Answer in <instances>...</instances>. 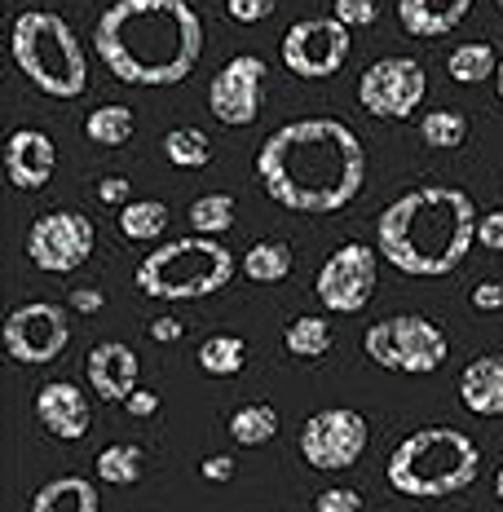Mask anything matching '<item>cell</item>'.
Segmentation results:
<instances>
[{"mask_svg":"<svg viewBox=\"0 0 503 512\" xmlns=\"http://www.w3.org/2000/svg\"><path fill=\"white\" fill-rule=\"evenodd\" d=\"M256 177L292 212H340L367 181V151L345 120H296L261 142Z\"/></svg>","mask_w":503,"mask_h":512,"instance_id":"obj_1","label":"cell"},{"mask_svg":"<svg viewBox=\"0 0 503 512\" xmlns=\"http://www.w3.org/2000/svg\"><path fill=\"white\" fill-rule=\"evenodd\" d=\"M93 49L115 80L164 89L195 71L203 23L190 0H115L93 27Z\"/></svg>","mask_w":503,"mask_h":512,"instance_id":"obj_2","label":"cell"},{"mask_svg":"<svg viewBox=\"0 0 503 512\" xmlns=\"http://www.w3.org/2000/svg\"><path fill=\"white\" fill-rule=\"evenodd\" d=\"M477 239V208L455 186H415L376 221V248L393 270L437 279L464 265Z\"/></svg>","mask_w":503,"mask_h":512,"instance_id":"obj_3","label":"cell"},{"mask_svg":"<svg viewBox=\"0 0 503 512\" xmlns=\"http://www.w3.org/2000/svg\"><path fill=\"white\" fill-rule=\"evenodd\" d=\"M389 486L406 499H446L477 482L481 451L468 433L459 429H415L406 433L389 455Z\"/></svg>","mask_w":503,"mask_h":512,"instance_id":"obj_4","label":"cell"},{"mask_svg":"<svg viewBox=\"0 0 503 512\" xmlns=\"http://www.w3.org/2000/svg\"><path fill=\"white\" fill-rule=\"evenodd\" d=\"M9 53L18 71L49 98H80L89 89V58L62 14L27 9L9 27Z\"/></svg>","mask_w":503,"mask_h":512,"instance_id":"obj_5","label":"cell"},{"mask_svg":"<svg viewBox=\"0 0 503 512\" xmlns=\"http://www.w3.org/2000/svg\"><path fill=\"white\" fill-rule=\"evenodd\" d=\"M234 279V256L217 234L173 239L137 265V287L155 301H203Z\"/></svg>","mask_w":503,"mask_h":512,"instance_id":"obj_6","label":"cell"},{"mask_svg":"<svg viewBox=\"0 0 503 512\" xmlns=\"http://www.w3.org/2000/svg\"><path fill=\"white\" fill-rule=\"evenodd\" d=\"M362 349L367 358L384 371H406V376H424V371H437L451 354L446 345V332L424 314H393L380 318L376 327H367L362 336Z\"/></svg>","mask_w":503,"mask_h":512,"instance_id":"obj_7","label":"cell"},{"mask_svg":"<svg viewBox=\"0 0 503 512\" xmlns=\"http://www.w3.org/2000/svg\"><path fill=\"white\" fill-rule=\"evenodd\" d=\"M93 243H98L93 221L84 217V212H71V208L45 212V217H36L27 230V256L45 274L80 270V265L93 256Z\"/></svg>","mask_w":503,"mask_h":512,"instance_id":"obj_8","label":"cell"},{"mask_svg":"<svg viewBox=\"0 0 503 512\" xmlns=\"http://www.w3.org/2000/svg\"><path fill=\"white\" fill-rule=\"evenodd\" d=\"M380 283V261L367 243H340L336 252L323 261L314 279V296L323 301L331 314H358L376 296Z\"/></svg>","mask_w":503,"mask_h":512,"instance_id":"obj_9","label":"cell"},{"mask_svg":"<svg viewBox=\"0 0 503 512\" xmlns=\"http://www.w3.org/2000/svg\"><path fill=\"white\" fill-rule=\"evenodd\" d=\"M367 420L353 407H331L305 420L301 429V455L318 473H345L367 451Z\"/></svg>","mask_w":503,"mask_h":512,"instance_id":"obj_10","label":"cell"},{"mask_svg":"<svg viewBox=\"0 0 503 512\" xmlns=\"http://www.w3.org/2000/svg\"><path fill=\"white\" fill-rule=\"evenodd\" d=\"M349 31L336 14L331 18H301L283 36V67L301 80H327L345 67L349 58Z\"/></svg>","mask_w":503,"mask_h":512,"instance_id":"obj_11","label":"cell"},{"mask_svg":"<svg viewBox=\"0 0 503 512\" xmlns=\"http://www.w3.org/2000/svg\"><path fill=\"white\" fill-rule=\"evenodd\" d=\"M428 76L415 58H380L362 71L358 102L376 120H411L415 106L424 102Z\"/></svg>","mask_w":503,"mask_h":512,"instance_id":"obj_12","label":"cell"},{"mask_svg":"<svg viewBox=\"0 0 503 512\" xmlns=\"http://www.w3.org/2000/svg\"><path fill=\"white\" fill-rule=\"evenodd\" d=\"M67 340H71V323L62 305L31 301V305L9 309L5 318V349L23 367H45V362H53L67 349Z\"/></svg>","mask_w":503,"mask_h":512,"instance_id":"obj_13","label":"cell"},{"mask_svg":"<svg viewBox=\"0 0 503 512\" xmlns=\"http://www.w3.org/2000/svg\"><path fill=\"white\" fill-rule=\"evenodd\" d=\"M261 102H265V62L252 58V53L230 58L208 84V111L230 128L252 124L261 115Z\"/></svg>","mask_w":503,"mask_h":512,"instance_id":"obj_14","label":"cell"},{"mask_svg":"<svg viewBox=\"0 0 503 512\" xmlns=\"http://www.w3.org/2000/svg\"><path fill=\"white\" fill-rule=\"evenodd\" d=\"M53 168H58V146L49 142V133L40 128H18L5 142V177L14 181V190H40L49 186Z\"/></svg>","mask_w":503,"mask_h":512,"instance_id":"obj_15","label":"cell"},{"mask_svg":"<svg viewBox=\"0 0 503 512\" xmlns=\"http://www.w3.org/2000/svg\"><path fill=\"white\" fill-rule=\"evenodd\" d=\"M36 420L45 424L53 437H62V442H76V437L89 433L93 411L71 380H49L45 389L36 393Z\"/></svg>","mask_w":503,"mask_h":512,"instance_id":"obj_16","label":"cell"},{"mask_svg":"<svg viewBox=\"0 0 503 512\" xmlns=\"http://www.w3.org/2000/svg\"><path fill=\"white\" fill-rule=\"evenodd\" d=\"M137 354L120 340H102L98 349L89 354V384L102 402H128V393L137 389Z\"/></svg>","mask_w":503,"mask_h":512,"instance_id":"obj_17","label":"cell"},{"mask_svg":"<svg viewBox=\"0 0 503 512\" xmlns=\"http://www.w3.org/2000/svg\"><path fill=\"white\" fill-rule=\"evenodd\" d=\"M473 0H398V23L406 36H451V31L468 18Z\"/></svg>","mask_w":503,"mask_h":512,"instance_id":"obj_18","label":"cell"},{"mask_svg":"<svg viewBox=\"0 0 503 512\" xmlns=\"http://www.w3.org/2000/svg\"><path fill=\"white\" fill-rule=\"evenodd\" d=\"M459 402L473 415H503V354H481L459 376Z\"/></svg>","mask_w":503,"mask_h":512,"instance_id":"obj_19","label":"cell"},{"mask_svg":"<svg viewBox=\"0 0 503 512\" xmlns=\"http://www.w3.org/2000/svg\"><path fill=\"white\" fill-rule=\"evenodd\" d=\"M98 508L102 499L89 477H53L31 499V512H98Z\"/></svg>","mask_w":503,"mask_h":512,"instance_id":"obj_20","label":"cell"},{"mask_svg":"<svg viewBox=\"0 0 503 512\" xmlns=\"http://www.w3.org/2000/svg\"><path fill=\"white\" fill-rule=\"evenodd\" d=\"M243 274L252 283H283L292 274V248L283 239H261L243 256Z\"/></svg>","mask_w":503,"mask_h":512,"instance_id":"obj_21","label":"cell"},{"mask_svg":"<svg viewBox=\"0 0 503 512\" xmlns=\"http://www.w3.org/2000/svg\"><path fill=\"white\" fill-rule=\"evenodd\" d=\"M168 230V208L159 199H128L120 208V234L133 243H151Z\"/></svg>","mask_w":503,"mask_h":512,"instance_id":"obj_22","label":"cell"},{"mask_svg":"<svg viewBox=\"0 0 503 512\" xmlns=\"http://www.w3.org/2000/svg\"><path fill=\"white\" fill-rule=\"evenodd\" d=\"M283 345H287V354H296V358H323L331 354V323L327 318H318V314H301V318H292L287 323V332H283Z\"/></svg>","mask_w":503,"mask_h":512,"instance_id":"obj_23","label":"cell"},{"mask_svg":"<svg viewBox=\"0 0 503 512\" xmlns=\"http://www.w3.org/2000/svg\"><path fill=\"white\" fill-rule=\"evenodd\" d=\"M278 433V411L270 402H248L230 415V437L239 446H265Z\"/></svg>","mask_w":503,"mask_h":512,"instance_id":"obj_24","label":"cell"},{"mask_svg":"<svg viewBox=\"0 0 503 512\" xmlns=\"http://www.w3.org/2000/svg\"><path fill=\"white\" fill-rule=\"evenodd\" d=\"M446 71H451L455 84H481V80H490L499 71V53L490 49L486 40H473V45H459L451 53Z\"/></svg>","mask_w":503,"mask_h":512,"instance_id":"obj_25","label":"cell"},{"mask_svg":"<svg viewBox=\"0 0 503 512\" xmlns=\"http://www.w3.org/2000/svg\"><path fill=\"white\" fill-rule=\"evenodd\" d=\"M142 468H146V455H142V446H133V442L106 446V451L98 455V477L102 482H111V486L142 482Z\"/></svg>","mask_w":503,"mask_h":512,"instance_id":"obj_26","label":"cell"},{"mask_svg":"<svg viewBox=\"0 0 503 512\" xmlns=\"http://www.w3.org/2000/svg\"><path fill=\"white\" fill-rule=\"evenodd\" d=\"M248 362V345L239 336H212L199 345V367L208 376H239Z\"/></svg>","mask_w":503,"mask_h":512,"instance_id":"obj_27","label":"cell"},{"mask_svg":"<svg viewBox=\"0 0 503 512\" xmlns=\"http://www.w3.org/2000/svg\"><path fill=\"white\" fill-rule=\"evenodd\" d=\"M84 137L98 146H124L133 137V111L128 106H98V111L84 120Z\"/></svg>","mask_w":503,"mask_h":512,"instance_id":"obj_28","label":"cell"},{"mask_svg":"<svg viewBox=\"0 0 503 512\" xmlns=\"http://www.w3.org/2000/svg\"><path fill=\"white\" fill-rule=\"evenodd\" d=\"M164 155L173 159L177 168H208L212 164V142L203 128H173L164 137Z\"/></svg>","mask_w":503,"mask_h":512,"instance_id":"obj_29","label":"cell"},{"mask_svg":"<svg viewBox=\"0 0 503 512\" xmlns=\"http://www.w3.org/2000/svg\"><path fill=\"white\" fill-rule=\"evenodd\" d=\"M420 137L428 146H437V151H455L468 137V120L459 111H428L420 120Z\"/></svg>","mask_w":503,"mask_h":512,"instance_id":"obj_30","label":"cell"},{"mask_svg":"<svg viewBox=\"0 0 503 512\" xmlns=\"http://www.w3.org/2000/svg\"><path fill=\"white\" fill-rule=\"evenodd\" d=\"M190 226L199 234H226L234 226V199L230 195H199L190 204Z\"/></svg>","mask_w":503,"mask_h":512,"instance_id":"obj_31","label":"cell"},{"mask_svg":"<svg viewBox=\"0 0 503 512\" xmlns=\"http://www.w3.org/2000/svg\"><path fill=\"white\" fill-rule=\"evenodd\" d=\"M336 18L345 27H371L380 18V0H336Z\"/></svg>","mask_w":503,"mask_h":512,"instance_id":"obj_32","label":"cell"},{"mask_svg":"<svg viewBox=\"0 0 503 512\" xmlns=\"http://www.w3.org/2000/svg\"><path fill=\"white\" fill-rule=\"evenodd\" d=\"M314 512H367V504H362L358 490H349V486H331V490H323V495H318Z\"/></svg>","mask_w":503,"mask_h":512,"instance_id":"obj_33","label":"cell"},{"mask_svg":"<svg viewBox=\"0 0 503 512\" xmlns=\"http://www.w3.org/2000/svg\"><path fill=\"white\" fill-rule=\"evenodd\" d=\"M278 0H226V14L234 23H261V18L274 14Z\"/></svg>","mask_w":503,"mask_h":512,"instance_id":"obj_34","label":"cell"},{"mask_svg":"<svg viewBox=\"0 0 503 512\" xmlns=\"http://www.w3.org/2000/svg\"><path fill=\"white\" fill-rule=\"evenodd\" d=\"M477 243L481 248H490V252H503V208L477 217Z\"/></svg>","mask_w":503,"mask_h":512,"instance_id":"obj_35","label":"cell"},{"mask_svg":"<svg viewBox=\"0 0 503 512\" xmlns=\"http://www.w3.org/2000/svg\"><path fill=\"white\" fill-rule=\"evenodd\" d=\"M473 309H503V283H477L473 287Z\"/></svg>","mask_w":503,"mask_h":512,"instance_id":"obj_36","label":"cell"},{"mask_svg":"<svg viewBox=\"0 0 503 512\" xmlns=\"http://www.w3.org/2000/svg\"><path fill=\"white\" fill-rule=\"evenodd\" d=\"M98 199H102V204H128V181L124 177H102L98 181Z\"/></svg>","mask_w":503,"mask_h":512,"instance_id":"obj_37","label":"cell"},{"mask_svg":"<svg viewBox=\"0 0 503 512\" xmlns=\"http://www.w3.org/2000/svg\"><path fill=\"white\" fill-rule=\"evenodd\" d=\"M199 473L208 477V482H230V477H234V460H230V455H208Z\"/></svg>","mask_w":503,"mask_h":512,"instance_id":"obj_38","label":"cell"},{"mask_svg":"<svg viewBox=\"0 0 503 512\" xmlns=\"http://www.w3.org/2000/svg\"><path fill=\"white\" fill-rule=\"evenodd\" d=\"M102 305H106V296L98 287H76V292H71V309H80V314H98Z\"/></svg>","mask_w":503,"mask_h":512,"instance_id":"obj_39","label":"cell"},{"mask_svg":"<svg viewBox=\"0 0 503 512\" xmlns=\"http://www.w3.org/2000/svg\"><path fill=\"white\" fill-rule=\"evenodd\" d=\"M124 407H128V415H155L159 411V398H155V393H146V389H133Z\"/></svg>","mask_w":503,"mask_h":512,"instance_id":"obj_40","label":"cell"},{"mask_svg":"<svg viewBox=\"0 0 503 512\" xmlns=\"http://www.w3.org/2000/svg\"><path fill=\"white\" fill-rule=\"evenodd\" d=\"M151 336L159 340V345H173V340L181 336V323H177V318H155V323H151Z\"/></svg>","mask_w":503,"mask_h":512,"instance_id":"obj_41","label":"cell"},{"mask_svg":"<svg viewBox=\"0 0 503 512\" xmlns=\"http://www.w3.org/2000/svg\"><path fill=\"white\" fill-rule=\"evenodd\" d=\"M495 495H499V504H503V464H499V473H495Z\"/></svg>","mask_w":503,"mask_h":512,"instance_id":"obj_42","label":"cell"},{"mask_svg":"<svg viewBox=\"0 0 503 512\" xmlns=\"http://www.w3.org/2000/svg\"><path fill=\"white\" fill-rule=\"evenodd\" d=\"M495 80H499V98H503V58H499V71H495Z\"/></svg>","mask_w":503,"mask_h":512,"instance_id":"obj_43","label":"cell"},{"mask_svg":"<svg viewBox=\"0 0 503 512\" xmlns=\"http://www.w3.org/2000/svg\"><path fill=\"white\" fill-rule=\"evenodd\" d=\"M499 14H503V0H499Z\"/></svg>","mask_w":503,"mask_h":512,"instance_id":"obj_44","label":"cell"}]
</instances>
